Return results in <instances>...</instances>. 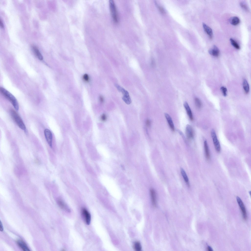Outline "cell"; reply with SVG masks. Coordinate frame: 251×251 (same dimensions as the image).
Instances as JSON below:
<instances>
[{
  "label": "cell",
  "mask_w": 251,
  "mask_h": 251,
  "mask_svg": "<svg viewBox=\"0 0 251 251\" xmlns=\"http://www.w3.org/2000/svg\"><path fill=\"white\" fill-rule=\"evenodd\" d=\"M0 91L2 95L11 103L15 109L18 111L19 109V105L16 98L3 87L0 88Z\"/></svg>",
  "instance_id": "1"
},
{
  "label": "cell",
  "mask_w": 251,
  "mask_h": 251,
  "mask_svg": "<svg viewBox=\"0 0 251 251\" xmlns=\"http://www.w3.org/2000/svg\"><path fill=\"white\" fill-rule=\"evenodd\" d=\"M10 113L13 119L19 127L26 130V127L21 118L17 113L13 110H11Z\"/></svg>",
  "instance_id": "2"
},
{
  "label": "cell",
  "mask_w": 251,
  "mask_h": 251,
  "mask_svg": "<svg viewBox=\"0 0 251 251\" xmlns=\"http://www.w3.org/2000/svg\"><path fill=\"white\" fill-rule=\"evenodd\" d=\"M110 8L111 15L114 22L117 23L119 22V18L115 4L113 0L109 2Z\"/></svg>",
  "instance_id": "3"
},
{
  "label": "cell",
  "mask_w": 251,
  "mask_h": 251,
  "mask_svg": "<svg viewBox=\"0 0 251 251\" xmlns=\"http://www.w3.org/2000/svg\"><path fill=\"white\" fill-rule=\"evenodd\" d=\"M211 134L215 149L217 152L219 153L221 151L220 145L214 129L212 130Z\"/></svg>",
  "instance_id": "4"
},
{
  "label": "cell",
  "mask_w": 251,
  "mask_h": 251,
  "mask_svg": "<svg viewBox=\"0 0 251 251\" xmlns=\"http://www.w3.org/2000/svg\"><path fill=\"white\" fill-rule=\"evenodd\" d=\"M237 199L241 210H242L243 218L244 220H246L247 219V216L245 206L242 201L239 197H237Z\"/></svg>",
  "instance_id": "5"
},
{
  "label": "cell",
  "mask_w": 251,
  "mask_h": 251,
  "mask_svg": "<svg viewBox=\"0 0 251 251\" xmlns=\"http://www.w3.org/2000/svg\"><path fill=\"white\" fill-rule=\"evenodd\" d=\"M82 213L84 218L85 222L87 225H89L90 224L91 216L90 213L85 208L82 210Z\"/></svg>",
  "instance_id": "6"
},
{
  "label": "cell",
  "mask_w": 251,
  "mask_h": 251,
  "mask_svg": "<svg viewBox=\"0 0 251 251\" xmlns=\"http://www.w3.org/2000/svg\"><path fill=\"white\" fill-rule=\"evenodd\" d=\"M44 134L46 140L49 145L52 147L53 136L52 133L49 129H46L44 130Z\"/></svg>",
  "instance_id": "7"
},
{
  "label": "cell",
  "mask_w": 251,
  "mask_h": 251,
  "mask_svg": "<svg viewBox=\"0 0 251 251\" xmlns=\"http://www.w3.org/2000/svg\"><path fill=\"white\" fill-rule=\"evenodd\" d=\"M186 134L188 139H191L194 138V134L193 129L190 125H188L186 126Z\"/></svg>",
  "instance_id": "8"
},
{
  "label": "cell",
  "mask_w": 251,
  "mask_h": 251,
  "mask_svg": "<svg viewBox=\"0 0 251 251\" xmlns=\"http://www.w3.org/2000/svg\"><path fill=\"white\" fill-rule=\"evenodd\" d=\"M203 25L205 32L208 35L210 39H212L213 34L212 29L204 23H203Z\"/></svg>",
  "instance_id": "9"
},
{
  "label": "cell",
  "mask_w": 251,
  "mask_h": 251,
  "mask_svg": "<svg viewBox=\"0 0 251 251\" xmlns=\"http://www.w3.org/2000/svg\"><path fill=\"white\" fill-rule=\"evenodd\" d=\"M209 53L210 54L214 56L218 57L220 54V51L217 46L214 45L209 50Z\"/></svg>",
  "instance_id": "10"
},
{
  "label": "cell",
  "mask_w": 251,
  "mask_h": 251,
  "mask_svg": "<svg viewBox=\"0 0 251 251\" xmlns=\"http://www.w3.org/2000/svg\"><path fill=\"white\" fill-rule=\"evenodd\" d=\"M184 106L190 119L191 121L193 120L194 118L193 114L187 102H185L184 103Z\"/></svg>",
  "instance_id": "11"
},
{
  "label": "cell",
  "mask_w": 251,
  "mask_h": 251,
  "mask_svg": "<svg viewBox=\"0 0 251 251\" xmlns=\"http://www.w3.org/2000/svg\"><path fill=\"white\" fill-rule=\"evenodd\" d=\"M17 243L18 246L23 251H29L30 250L26 244L23 240H19L17 241Z\"/></svg>",
  "instance_id": "12"
},
{
  "label": "cell",
  "mask_w": 251,
  "mask_h": 251,
  "mask_svg": "<svg viewBox=\"0 0 251 251\" xmlns=\"http://www.w3.org/2000/svg\"><path fill=\"white\" fill-rule=\"evenodd\" d=\"M165 116L171 129L173 131H174L175 130V127L171 117L169 114L167 113L165 114Z\"/></svg>",
  "instance_id": "13"
},
{
  "label": "cell",
  "mask_w": 251,
  "mask_h": 251,
  "mask_svg": "<svg viewBox=\"0 0 251 251\" xmlns=\"http://www.w3.org/2000/svg\"><path fill=\"white\" fill-rule=\"evenodd\" d=\"M204 147L206 157L208 160H209L210 158V155L208 145L206 140L204 142Z\"/></svg>",
  "instance_id": "14"
},
{
  "label": "cell",
  "mask_w": 251,
  "mask_h": 251,
  "mask_svg": "<svg viewBox=\"0 0 251 251\" xmlns=\"http://www.w3.org/2000/svg\"><path fill=\"white\" fill-rule=\"evenodd\" d=\"M150 194L152 203L153 205L156 206V195L155 190L153 189H151L150 190Z\"/></svg>",
  "instance_id": "15"
},
{
  "label": "cell",
  "mask_w": 251,
  "mask_h": 251,
  "mask_svg": "<svg viewBox=\"0 0 251 251\" xmlns=\"http://www.w3.org/2000/svg\"><path fill=\"white\" fill-rule=\"evenodd\" d=\"M57 202L58 205L61 208L68 212H70V210L63 201L61 199L58 200Z\"/></svg>",
  "instance_id": "16"
},
{
  "label": "cell",
  "mask_w": 251,
  "mask_h": 251,
  "mask_svg": "<svg viewBox=\"0 0 251 251\" xmlns=\"http://www.w3.org/2000/svg\"><path fill=\"white\" fill-rule=\"evenodd\" d=\"M230 22L232 25L236 26L239 24L240 20L238 17H233L230 19Z\"/></svg>",
  "instance_id": "17"
},
{
  "label": "cell",
  "mask_w": 251,
  "mask_h": 251,
  "mask_svg": "<svg viewBox=\"0 0 251 251\" xmlns=\"http://www.w3.org/2000/svg\"><path fill=\"white\" fill-rule=\"evenodd\" d=\"M33 49L36 55L40 61L43 60V57L38 48L35 46L33 47Z\"/></svg>",
  "instance_id": "18"
},
{
  "label": "cell",
  "mask_w": 251,
  "mask_h": 251,
  "mask_svg": "<svg viewBox=\"0 0 251 251\" xmlns=\"http://www.w3.org/2000/svg\"><path fill=\"white\" fill-rule=\"evenodd\" d=\"M181 172L184 179L188 187H190V185L189 182V180L188 176L184 170L182 168H181Z\"/></svg>",
  "instance_id": "19"
},
{
  "label": "cell",
  "mask_w": 251,
  "mask_h": 251,
  "mask_svg": "<svg viewBox=\"0 0 251 251\" xmlns=\"http://www.w3.org/2000/svg\"><path fill=\"white\" fill-rule=\"evenodd\" d=\"M243 85L245 93L248 94L249 91V87L247 81L245 79H244L243 81Z\"/></svg>",
  "instance_id": "20"
},
{
  "label": "cell",
  "mask_w": 251,
  "mask_h": 251,
  "mask_svg": "<svg viewBox=\"0 0 251 251\" xmlns=\"http://www.w3.org/2000/svg\"><path fill=\"white\" fill-rule=\"evenodd\" d=\"M230 40L231 45L234 47L238 50L240 49V47L237 41L232 38L230 39Z\"/></svg>",
  "instance_id": "21"
},
{
  "label": "cell",
  "mask_w": 251,
  "mask_h": 251,
  "mask_svg": "<svg viewBox=\"0 0 251 251\" xmlns=\"http://www.w3.org/2000/svg\"><path fill=\"white\" fill-rule=\"evenodd\" d=\"M134 249L137 251H140L142 249V247L140 243L138 241L135 242L134 245Z\"/></svg>",
  "instance_id": "22"
},
{
  "label": "cell",
  "mask_w": 251,
  "mask_h": 251,
  "mask_svg": "<svg viewBox=\"0 0 251 251\" xmlns=\"http://www.w3.org/2000/svg\"><path fill=\"white\" fill-rule=\"evenodd\" d=\"M122 99L127 104H130L131 102V100L129 95H123Z\"/></svg>",
  "instance_id": "23"
},
{
  "label": "cell",
  "mask_w": 251,
  "mask_h": 251,
  "mask_svg": "<svg viewBox=\"0 0 251 251\" xmlns=\"http://www.w3.org/2000/svg\"><path fill=\"white\" fill-rule=\"evenodd\" d=\"M195 105L197 108L198 109L201 108L202 104L201 100L198 98H196L195 99Z\"/></svg>",
  "instance_id": "24"
},
{
  "label": "cell",
  "mask_w": 251,
  "mask_h": 251,
  "mask_svg": "<svg viewBox=\"0 0 251 251\" xmlns=\"http://www.w3.org/2000/svg\"><path fill=\"white\" fill-rule=\"evenodd\" d=\"M240 5L241 7L244 10L247 12H249V10L248 7L244 3L241 2L240 4Z\"/></svg>",
  "instance_id": "25"
},
{
  "label": "cell",
  "mask_w": 251,
  "mask_h": 251,
  "mask_svg": "<svg viewBox=\"0 0 251 251\" xmlns=\"http://www.w3.org/2000/svg\"><path fill=\"white\" fill-rule=\"evenodd\" d=\"M221 89L224 96H226L227 95V88L224 87H221Z\"/></svg>",
  "instance_id": "26"
},
{
  "label": "cell",
  "mask_w": 251,
  "mask_h": 251,
  "mask_svg": "<svg viewBox=\"0 0 251 251\" xmlns=\"http://www.w3.org/2000/svg\"><path fill=\"white\" fill-rule=\"evenodd\" d=\"M83 79L84 81L86 82L88 81L89 80V76L87 74H85L83 76Z\"/></svg>",
  "instance_id": "27"
},
{
  "label": "cell",
  "mask_w": 251,
  "mask_h": 251,
  "mask_svg": "<svg viewBox=\"0 0 251 251\" xmlns=\"http://www.w3.org/2000/svg\"><path fill=\"white\" fill-rule=\"evenodd\" d=\"M101 120L103 122L105 121L107 119V116L105 114H103L101 116Z\"/></svg>",
  "instance_id": "28"
},
{
  "label": "cell",
  "mask_w": 251,
  "mask_h": 251,
  "mask_svg": "<svg viewBox=\"0 0 251 251\" xmlns=\"http://www.w3.org/2000/svg\"><path fill=\"white\" fill-rule=\"evenodd\" d=\"M146 125L148 127L150 126L151 124V122L149 120H147L146 122Z\"/></svg>",
  "instance_id": "29"
},
{
  "label": "cell",
  "mask_w": 251,
  "mask_h": 251,
  "mask_svg": "<svg viewBox=\"0 0 251 251\" xmlns=\"http://www.w3.org/2000/svg\"><path fill=\"white\" fill-rule=\"evenodd\" d=\"M99 100L101 103H102L104 102V99L102 96H100L99 97Z\"/></svg>",
  "instance_id": "30"
},
{
  "label": "cell",
  "mask_w": 251,
  "mask_h": 251,
  "mask_svg": "<svg viewBox=\"0 0 251 251\" xmlns=\"http://www.w3.org/2000/svg\"><path fill=\"white\" fill-rule=\"evenodd\" d=\"M0 231H3V224L0 221Z\"/></svg>",
  "instance_id": "31"
},
{
  "label": "cell",
  "mask_w": 251,
  "mask_h": 251,
  "mask_svg": "<svg viewBox=\"0 0 251 251\" xmlns=\"http://www.w3.org/2000/svg\"><path fill=\"white\" fill-rule=\"evenodd\" d=\"M0 25L2 28H4V24L1 19H0Z\"/></svg>",
  "instance_id": "32"
},
{
  "label": "cell",
  "mask_w": 251,
  "mask_h": 251,
  "mask_svg": "<svg viewBox=\"0 0 251 251\" xmlns=\"http://www.w3.org/2000/svg\"><path fill=\"white\" fill-rule=\"evenodd\" d=\"M158 8H159V10H160V12L162 13H164L165 12L163 8L160 7H158Z\"/></svg>",
  "instance_id": "33"
},
{
  "label": "cell",
  "mask_w": 251,
  "mask_h": 251,
  "mask_svg": "<svg viewBox=\"0 0 251 251\" xmlns=\"http://www.w3.org/2000/svg\"><path fill=\"white\" fill-rule=\"evenodd\" d=\"M208 250L209 251H213L212 248L210 246H209L207 247Z\"/></svg>",
  "instance_id": "34"
},
{
  "label": "cell",
  "mask_w": 251,
  "mask_h": 251,
  "mask_svg": "<svg viewBox=\"0 0 251 251\" xmlns=\"http://www.w3.org/2000/svg\"><path fill=\"white\" fill-rule=\"evenodd\" d=\"M151 65L153 67H154L155 66V62L153 60H152L151 61Z\"/></svg>",
  "instance_id": "35"
}]
</instances>
